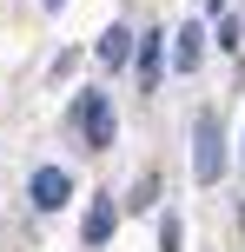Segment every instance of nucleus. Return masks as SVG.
<instances>
[{
  "label": "nucleus",
  "instance_id": "9",
  "mask_svg": "<svg viewBox=\"0 0 245 252\" xmlns=\"http://www.w3.org/2000/svg\"><path fill=\"white\" fill-rule=\"evenodd\" d=\"M40 7H47V13H60V7H66V0H40Z\"/></svg>",
  "mask_w": 245,
  "mask_h": 252
},
{
  "label": "nucleus",
  "instance_id": "4",
  "mask_svg": "<svg viewBox=\"0 0 245 252\" xmlns=\"http://www.w3.org/2000/svg\"><path fill=\"white\" fill-rule=\"evenodd\" d=\"M172 60H179V73H192V66L206 60V27L199 20H186L179 33H172Z\"/></svg>",
  "mask_w": 245,
  "mask_h": 252
},
{
  "label": "nucleus",
  "instance_id": "1",
  "mask_svg": "<svg viewBox=\"0 0 245 252\" xmlns=\"http://www.w3.org/2000/svg\"><path fill=\"white\" fill-rule=\"evenodd\" d=\"M192 173L206 179V186L225 173V146H219V120L212 113H199V126H192Z\"/></svg>",
  "mask_w": 245,
  "mask_h": 252
},
{
  "label": "nucleus",
  "instance_id": "8",
  "mask_svg": "<svg viewBox=\"0 0 245 252\" xmlns=\"http://www.w3.org/2000/svg\"><path fill=\"white\" fill-rule=\"evenodd\" d=\"M159 246H166V252H179V219H166V226H159Z\"/></svg>",
  "mask_w": 245,
  "mask_h": 252
},
{
  "label": "nucleus",
  "instance_id": "2",
  "mask_svg": "<svg viewBox=\"0 0 245 252\" xmlns=\"http://www.w3.org/2000/svg\"><path fill=\"white\" fill-rule=\"evenodd\" d=\"M73 126L86 133V146H113V106H106V93H80L73 100Z\"/></svg>",
  "mask_w": 245,
  "mask_h": 252
},
{
  "label": "nucleus",
  "instance_id": "3",
  "mask_svg": "<svg viewBox=\"0 0 245 252\" xmlns=\"http://www.w3.org/2000/svg\"><path fill=\"white\" fill-rule=\"evenodd\" d=\"M66 199H73V179H66L60 166H40V173H33V206H40V213H60Z\"/></svg>",
  "mask_w": 245,
  "mask_h": 252
},
{
  "label": "nucleus",
  "instance_id": "6",
  "mask_svg": "<svg viewBox=\"0 0 245 252\" xmlns=\"http://www.w3.org/2000/svg\"><path fill=\"white\" fill-rule=\"evenodd\" d=\"M113 239V199H93L86 206V246H106Z\"/></svg>",
  "mask_w": 245,
  "mask_h": 252
},
{
  "label": "nucleus",
  "instance_id": "7",
  "mask_svg": "<svg viewBox=\"0 0 245 252\" xmlns=\"http://www.w3.org/2000/svg\"><path fill=\"white\" fill-rule=\"evenodd\" d=\"M159 80V33H146L139 40V87H153Z\"/></svg>",
  "mask_w": 245,
  "mask_h": 252
},
{
  "label": "nucleus",
  "instance_id": "5",
  "mask_svg": "<svg viewBox=\"0 0 245 252\" xmlns=\"http://www.w3.org/2000/svg\"><path fill=\"white\" fill-rule=\"evenodd\" d=\"M133 60V33H126V27H106V33H100V66H126Z\"/></svg>",
  "mask_w": 245,
  "mask_h": 252
}]
</instances>
